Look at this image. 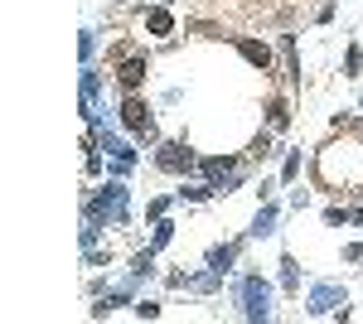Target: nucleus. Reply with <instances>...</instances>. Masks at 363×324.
Wrapping results in <instances>:
<instances>
[{
	"label": "nucleus",
	"mask_w": 363,
	"mask_h": 324,
	"mask_svg": "<svg viewBox=\"0 0 363 324\" xmlns=\"http://www.w3.org/2000/svg\"><path fill=\"white\" fill-rule=\"evenodd\" d=\"M315 174H320V189L325 194H363V145L354 135L330 140L315 155Z\"/></svg>",
	"instance_id": "1"
},
{
	"label": "nucleus",
	"mask_w": 363,
	"mask_h": 324,
	"mask_svg": "<svg viewBox=\"0 0 363 324\" xmlns=\"http://www.w3.org/2000/svg\"><path fill=\"white\" fill-rule=\"evenodd\" d=\"M83 218L87 223H97V228H107V223H116V228H131V203H126V184L121 179H107V184H97L92 189V199L83 203Z\"/></svg>",
	"instance_id": "2"
},
{
	"label": "nucleus",
	"mask_w": 363,
	"mask_h": 324,
	"mask_svg": "<svg viewBox=\"0 0 363 324\" xmlns=\"http://www.w3.org/2000/svg\"><path fill=\"white\" fill-rule=\"evenodd\" d=\"M238 305H242V320H272V281L267 276H242L238 281Z\"/></svg>",
	"instance_id": "3"
},
{
	"label": "nucleus",
	"mask_w": 363,
	"mask_h": 324,
	"mask_svg": "<svg viewBox=\"0 0 363 324\" xmlns=\"http://www.w3.org/2000/svg\"><path fill=\"white\" fill-rule=\"evenodd\" d=\"M112 58H116V87L121 92H140V82L150 73V58L140 54V49H131V44H116Z\"/></svg>",
	"instance_id": "4"
},
{
	"label": "nucleus",
	"mask_w": 363,
	"mask_h": 324,
	"mask_svg": "<svg viewBox=\"0 0 363 324\" xmlns=\"http://www.w3.org/2000/svg\"><path fill=\"white\" fill-rule=\"evenodd\" d=\"M121 126L136 135V140H155V111H150V102L140 97V92H126V102H121Z\"/></svg>",
	"instance_id": "5"
},
{
	"label": "nucleus",
	"mask_w": 363,
	"mask_h": 324,
	"mask_svg": "<svg viewBox=\"0 0 363 324\" xmlns=\"http://www.w3.org/2000/svg\"><path fill=\"white\" fill-rule=\"evenodd\" d=\"M155 169H165V174H194L199 155L184 140H155Z\"/></svg>",
	"instance_id": "6"
},
{
	"label": "nucleus",
	"mask_w": 363,
	"mask_h": 324,
	"mask_svg": "<svg viewBox=\"0 0 363 324\" xmlns=\"http://www.w3.org/2000/svg\"><path fill=\"white\" fill-rule=\"evenodd\" d=\"M344 305H349V291L339 286V281H325V286H315L306 300V310L315 320H325V315H344Z\"/></svg>",
	"instance_id": "7"
},
{
	"label": "nucleus",
	"mask_w": 363,
	"mask_h": 324,
	"mask_svg": "<svg viewBox=\"0 0 363 324\" xmlns=\"http://www.w3.org/2000/svg\"><path fill=\"white\" fill-rule=\"evenodd\" d=\"M233 169H242V160H238V155H203V160H199V174H203V179H208L213 189L223 184Z\"/></svg>",
	"instance_id": "8"
},
{
	"label": "nucleus",
	"mask_w": 363,
	"mask_h": 324,
	"mask_svg": "<svg viewBox=\"0 0 363 324\" xmlns=\"http://www.w3.org/2000/svg\"><path fill=\"white\" fill-rule=\"evenodd\" d=\"M97 97H102V73L92 63H83V116L87 121L97 116Z\"/></svg>",
	"instance_id": "9"
},
{
	"label": "nucleus",
	"mask_w": 363,
	"mask_h": 324,
	"mask_svg": "<svg viewBox=\"0 0 363 324\" xmlns=\"http://www.w3.org/2000/svg\"><path fill=\"white\" fill-rule=\"evenodd\" d=\"M277 218H281V208L272 203V199H262V208H257V218H252L247 238H272V233H277Z\"/></svg>",
	"instance_id": "10"
},
{
	"label": "nucleus",
	"mask_w": 363,
	"mask_h": 324,
	"mask_svg": "<svg viewBox=\"0 0 363 324\" xmlns=\"http://www.w3.org/2000/svg\"><path fill=\"white\" fill-rule=\"evenodd\" d=\"M238 54L247 58L252 68H262V73L272 68V49H267V44H257V39H238Z\"/></svg>",
	"instance_id": "11"
},
{
	"label": "nucleus",
	"mask_w": 363,
	"mask_h": 324,
	"mask_svg": "<svg viewBox=\"0 0 363 324\" xmlns=\"http://www.w3.org/2000/svg\"><path fill=\"white\" fill-rule=\"evenodd\" d=\"M238 252H242V242H223V247H208V267L213 271H233V262H238Z\"/></svg>",
	"instance_id": "12"
},
{
	"label": "nucleus",
	"mask_w": 363,
	"mask_h": 324,
	"mask_svg": "<svg viewBox=\"0 0 363 324\" xmlns=\"http://www.w3.org/2000/svg\"><path fill=\"white\" fill-rule=\"evenodd\" d=\"M145 29H150V34H174V15H169L165 5H150V10H145Z\"/></svg>",
	"instance_id": "13"
},
{
	"label": "nucleus",
	"mask_w": 363,
	"mask_h": 324,
	"mask_svg": "<svg viewBox=\"0 0 363 324\" xmlns=\"http://www.w3.org/2000/svg\"><path fill=\"white\" fill-rule=\"evenodd\" d=\"M155 276V247H140L131 257V281H150Z\"/></svg>",
	"instance_id": "14"
},
{
	"label": "nucleus",
	"mask_w": 363,
	"mask_h": 324,
	"mask_svg": "<svg viewBox=\"0 0 363 324\" xmlns=\"http://www.w3.org/2000/svg\"><path fill=\"white\" fill-rule=\"evenodd\" d=\"M281 54H286V78H291V87H301V54H296V39L291 34H281Z\"/></svg>",
	"instance_id": "15"
},
{
	"label": "nucleus",
	"mask_w": 363,
	"mask_h": 324,
	"mask_svg": "<svg viewBox=\"0 0 363 324\" xmlns=\"http://www.w3.org/2000/svg\"><path fill=\"white\" fill-rule=\"evenodd\" d=\"M218 286H223V271H199V276H189V291H199V296H213V291H218Z\"/></svg>",
	"instance_id": "16"
},
{
	"label": "nucleus",
	"mask_w": 363,
	"mask_h": 324,
	"mask_svg": "<svg viewBox=\"0 0 363 324\" xmlns=\"http://www.w3.org/2000/svg\"><path fill=\"white\" fill-rule=\"evenodd\" d=\"M267 126H272V131H286V126H291V107H286V97H272V102H267Z\"/></svg>",
	"instance_id": "17"
},
{
	"label": "nucleus",
	"mask_w": 363,
	"mask_h": 324,
	"mask_svg": "<svg viewBox=\"0 0 363 324\" xmlns=\"http://www.w3.org/2000/svg\"><path fill=\"white\" fill-rule=\"evenodd\" d=\"M277 267H281V286H286V291H301V267H296V257H291V252L281 257Z\"/></svg>",
	"instance_id": "18"
},
{
	"label": "nucleus",
	"mask_w": 363,
	"mask_h": 324,
	"mask_svg": "<svg viewBox=\"0 0 363 324\" xmlns=\"http://www.w3.org/2000/svg\"><path fill=\"white\" fill-rule=\"evenodd\" d=\"M301 164H306V155H301V150H286V164H281V184H296V179H301Z\"/></svg>",
	"instance_id": "19"
},
{
	"label": "nucleus",
	"mask_w": 363,
	"mask_h": 324,
	"mask_svg": "<svg viewBox=\"0 0 363 324\" xmlns=\"http://www.w3.org/2000/svg\"><path fill=\"white\" fill-rule=\"evenodd\" d=\"M169 242H174V223H169V218H155V233H150V247L160 252V247H169Z\"/></svg>",
	"instance_id": "20"
},
{
	"label": "nucleus",
	"mask_w": 363,
	"mask_h": 324,
	"mask_svg": "<svg viewBox=\"0 0 363 324\" xmlns=\"http://www.w3.org/2000/svg\"><path fill=\"white\" fill-rule=\"evenodd\" d=\"M359 73H363V49L349 44V49H344V78H359Z\"/></svg>",
	"instance_id": "21"
},
{
	"label": "nucleus",
	"mask_w": 363,
	"mask_h": 324,
	"mask_svg": "<svg viewBox=\"0 0 363 324\" xmlns=\"http://www.w3.org/2000/svg\"><path fill=\"white\" fill-rule=\"evenodd\" d=\"M213 184H208V179H203V184H184V189H179V199H189V203H203V199H213Z\"/></svg>",
	"instance_id": "22"
},
{
	"label": "nucleus",
	"mask_w": 363,
	"mask_h": 324,
	"mask_svg": "<svg viewBox=\"0 0 363 324\" xmlns=\"http://www.w3.org/2000/svg\"><path fill=\"white\" fill-rule=\"evenodd\" d=\"M277 150H272V131H257V140H252V160H272Z\"/></svg>",
	"instance_id": "23"
},
{
	"label": "nucleus",
	"mask_w": 363,
	"mask_h": 324,
	"mask_svg": "<svg viewBox=\"0 0 363 324\" xmlns=\"http://www.w3.org/2000/svg\"><path fill=\"white\" fill-rule=\"evenodd\" d=\"M78 54H83V63H92V54H97V34H92V29H83V39H78Z\"/></svg>",
	"instance_id": "24"
},
{
	"label": "nucleus",
	"mask_w": 363,
	"mask_h": 324,
	"mask_svg": "<svg viewBox=\"0 0 363 324\" xmlns=\"http://www.w3.org/2000/svg\"><path fill=\"white\" fill-rule=\"evenodd\" d=\"M344 223H349V208L330 203V208H325V228H344Z\"/></svg>",
	"instance_id": "25"
},
{
	"label": "nucleus",
	"mask_w": 363,
	"mask_h": 324,
	"mask_svg": "<svg viewBox=\"0 0 363 324\" xmlns=\"http://www.w3.org/2000/svg\"><path fill=\"white\" fill-rule=\"evenodd\" d=\"M131 310H136L140 320H160V300H136Z\"/></svg>",
	"instance_id": "26"
},
{
	"label": "nucleus",
	"mask_w": 363,
	"mask_h": 324,
	"mask_svg": "<svg viewBox=\"0 0 363 324\" xmlns=\"http://www.w3.org/2000/svg\"><path fill=\"white\" fill-rule=\"evenodd\" d=\"M238 189H242V169H233L223 184H218V194H238Z\"/></svg>",
	"instance_id": "27"
},
{
	"label": "nucleus",
	"mask_w": 363,
	"mask_h": 324,
	"mask_svg": "<svg viewBox=\"0 0 363 324\" xmlns=\"http://www.w3.org/2000/svg\"><path fill=\"white\" fill-rule=\"evenodd\" d=\"M165 208H169V199H150V208H145V218L155 223V218H165Z\"/></svg>",
	"instance_id": "28"
},
{
	"label": "nucleus",
	"mask_w": 363,
	"mask_h": 324,
	"mask_svg": "<svg viewBox=\"0 0 363 324\" xmlns=\"http://www.w3.org/2000/svg\"><path fill=\"white\" fill-rule=\"evenodd\" d=\"M344 262H363V247H359V242H349V247H344Z\"/></svg>",
	"instance_id": "29"
},
{
	"label": "nucleus",
	"mask_w": 363,
	"mask_h": 324,
	"mask_svg": "<svg viewBox=\"0 0 363 324\" xmlns=\"http://www.w3.org/2000/svg\"><path fill=\"white\" fill-rule=\"evenodd\" d=\"M349 223H354V228H363V208H349Z\"/></svg>",
	"instance_id": "30"
},
{
	"label": "nucleus",
	"mask_w": 363,
	"mask_h": 324,
	"mask_svg": "<svg viewBox=\"0 0 363 324\" xmlns=\"http://www.w3.org/2000/svg\"><path fill=\"white\" fill-rule=\"evenodd\" d=\"M359 111H363V97H359Z\"/></svg>",
	"instance_id": "31"
}]
</instances>
